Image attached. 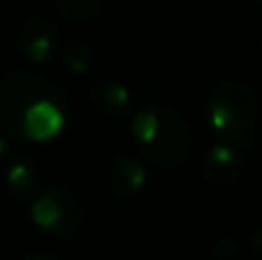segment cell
<instances>
[{
  "instance_id": "6da1fadb",
  "label": "cell",
  "mask_w": 262,
  "mask_h": 260,
  "mask_svg": "<svg viewBox=\"0 0 262 260\" xmlns=\"http://www.w3.org/2000/svg\"><path fill=\"white\" fill-rule=\"evenodd\" d=\"M0 124L26 141H51L67 124L60 88L35 72H12L0 81Z\"/></svg>"
},
{
  "instance_id": "7a4b0ae2",
  "label": "cell",
  "mask_w": 262,
  "mask_h": 260,
  "mask_svg": "<svg viewBox=\"0 0 262 260\" xmlns=\"http://www.w3.org/2000/svg\"><path fill=\"white\" fill-rule=\"evenodd\" d=\"M131 141L149 164L175 170L191 152V127L175 109L147 106L134 115Z\"/></svg>"
},
{
  "instance_id": "3957f363",
  "label": "cell",
  "mask_w": 262,
  "mask_h": 260,
  "mask_svg": "<svg viewBox=\"0 0 262 260\" xmlns=\"http://www.w3.org/2000/svg\"><path fill=\"white\" fill-rule=\"evenodd\" d=\"M30 221L39 230L62 242H72L85 230L90 212L81 193L69 189L67 184L44 187L30 203Z\"/></svg>"
},
{
  "instance_id": "277c9868",
  "label": "cell",
  "mask_w": 262,
  "mask_h": 260,
  "mask_svg": "<svg viewBox=\"0 0 262 260\" xmlns=\"http://www.w3.org/2000/svg\"><path fill=\"white\" fill-rule=\"evenodd\" d=\"M205 118L221 141L237 143L249 136L258 120V95L249 83H223L209 95Z\"/></svg>"
},
{
  "instance_id": "5b68a950",
  "label": "cell",
  "mask_w": 262,
  "mask_h": 260,
  "mask_svg": "<svg viewBox=\"0 0 262 260\" xmlns=\"http://www.w3.org/2000/svg\"><path fill=\"white\" fill-rule=\"evenodd\" d=\"M14 44L30 62H51L60 53V32L46 16H28L18 26Z\"/></svg>"
},
{
  "instance_id": "8992f818",
  "label": "cell",
  "mask_w": 262,
  "mask_h": 260,
  "mask_svg": "<svg viewBox=\"0 0 262 260\" xmlns=\"http://www.w3.org/2000/svg\"><path fill=\"white\" fill-rule=\"evenodd\" d=\"M244 168V157L242 150H237L235 143L219 141L214 145L207 147V152L203 155V178L207 180L212 187H230L237 182V178L242 175Z\"/></svg>"
},
{
  "instance_id": "52a82bcc",
  "label": "cell",
  "mask_w": 262,
  "mask_h": 260,
  "mask_svg": "<svg viewBox=\"0 0 262 260\" xmlns=\"http://www.w3.org/2000/svg\"><path fill=\"white\" fill-rule=\"evenodd\" d=\"M149 173L143 161L134 157H118L108 168V187L120 201H134L147 189Z\"/></svg>"
},
{
  "instance_id": "ba28073f",
  "label": "cell",
  "mask_w": 262,
  "mask_h": 260,
  "mask_svg": "<svg viewBox=\"0 0 262 260\" xmlns=\"http://www.w3.org/2000/svg\"><path fill=\"white\" fill-rule=\"evenodd\" d=\"M90 101L104 115H124L131 111L134 95H131V90L124 83L113 81V78H104V81H97L90 88Z\"/></svg>"
},
{
  "instance_id": "9c48e42d",
  "label": "cell",
  "mask_w": 262,
  "mask_h": 260,
  "mask_svg": "<svg viewBox=\"0 0 262 260\" xmlns=\"http://www.w3.org/2000/svg\"><path fill=\"white\" fill-rule=\"evenodd\" d=\"M5 182H7V191L14 198H18V201L28 198L39 187V168H37V164L32 159L18 157L5 168Z\"/></svg>"
},
{
  "instance_id": "30bf717a",
  "label": "cell",
  "mask_w": 262,
  "mask_h": 260,
  "mask_svg": "<svg viewBox=\"0 0 262 260\" xmlns=\"http://www.w3.org/2000/svg\"><path fill=\"white\" fill-rule=\"evenodd\" d=\"M95 58H97L95 49L88 41H78V39L64 44L62 51H60V62L74 76H83V74L90 72L95 67Z\"/></svg>"
},
{
  "instance_id": "8fae6325",
  "label": "cell",
  "mask_w": 262,
  "mask_h": 260,
  "mask_svg": "<svg viewBox=\"0 0 262 260\" xmlns=\"http://www.w3.org/2000/svg\"><path fill=\"white\" fill-rule=\"evenodd\" d=\"M55 5L72 21H90L104 12L108 0H55Z\"/></svg>"
},
{
  "instance_id": "7c38bea8",
  "label": "cell",
  "mask_w": 262,
  "mask_h": 260,
  "mask_svg": "<svg viewBox=\"0 0 262 260\" xmlns=\"http://www.w3.org/2000/svg\"><path fill=\"white\" fill-rule=\"evenodd\" d=\"M249 244L255 253H262V228H255L249 237Z\"/></svg>"
},
{
  "instance_id": "4fadbf2b",
  "label": "cell",
  "mask_w": 262,
  "mask_h": 260,
  "mask_svg": "<svg viewBox=\"0 0 262 260\" xmlns=\"http://www.w3.org/2000/svg\"><path fill=\"white\" fill-rule=\"evenodd\" d=\"M7 155H9V143H7V136H5V134L0 132V166L5 164Z\"/></svg>"
},
{
  "instance_id": "5bb4252c",
  "label": "cell",
  "mask_w": 262,
  "mask_h": 260,
  "mask_svg": "<svg viewBox=\"0 0 262 260\" xmlns=\"http://www.w3.org/2000/svg\"><path fill=\"white\" fill-rule=\"evenodd\" d=\"M26 260H58L55 256H51V253H35V256L26 258Z\"/></svg>"
},
{
  "instance_id": "9a60e30c",
  "label": "cell",
  "mask_w": 262,
  "mask_h": 260,
  "mask_svg": "<svg viewBox=\"0 0 262 260\" xmlns=\"http://www.w3.org/2000/svg\"><path fill=\"white\" fill-rule=\"evenodd\" d=\"M253 3H255V9L262 14V0H253Z\"/></svg>"
},
{
  "instance_id": "2e32d148",
  "label": "cell",
  "mask_w": 262,
  "mask_h": 260,
  "mask_svg": "<svg viewBox=\"0 0 262 260\" xmlns=\"http://www.w3.org/2000/svg\"><path fill=\"white\" fill-rule=\"evenodd\" d=\"M209 260H216V258H209Z\"/></svg>"
}]
</instances>
